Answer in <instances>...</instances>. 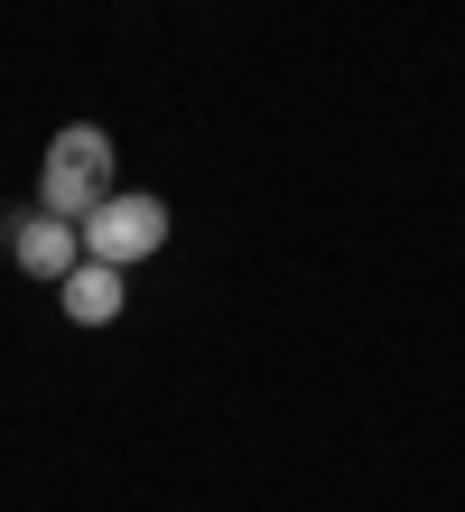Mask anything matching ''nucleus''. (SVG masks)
Instances as JSON below:
<instances>
[{"instance_id":"obj_3","label":"nucleus","mask_w":465,"mask_h":512,"mask_svg":"<svg viewBox=\"0 0 465 512\" xmlns=\"http://www.w3.org/2000/svg\"><path fill=\"white\" fill-rule=\"evenodd\" d=\"M10 261L28 270V280H66V270L84 261V224L75 215H10Z\"/></svg>"},{"instance_id":"obj_1","label":"nucleus","mask_w":465,"mask_h":512,"mask_svg":"<svg viewBox=\"0 0 465 512\" xmlns=\"http://www.w3.org/2000/svg\"><path fill=\"white\" fill-rule=\"evenodd\" d=\"M112 196V140L103 131H93V122H66V131H56L47 140V168H38V205H47V215H93V205H103Z\"/></svg>"},{"instance_id":"obj_2","label":"nucleus","mask_w":465,"mask_h":512,"mask_svg":"<svg viewBox=\"0 0 465 512\" xmlns=\"http://www.w3.org/2000/svg\"><path fill=\"white\" fill-rule=\"evenodd\" d=\"M168 243V205L159 196H103V205H93V215H84V252L93 261H112V270H131L140 252H159Z\"/></svg>"},{"instance_id":"obj_4","label":"nucleus","mask_w":465,"mask_h":512,"mask_svg":"<svg viewBox=\"0 0 465 512\" xmlns=\"http://www.w3.org/2000/svg\"><path fill=\"white\" fill-rule=\"evenodd\" d=\"M56 298H66V317H75V326H112L131 289H121V270H112V261H93V252H84L66 280H56Z\"/></svg>"}]
</instances>
